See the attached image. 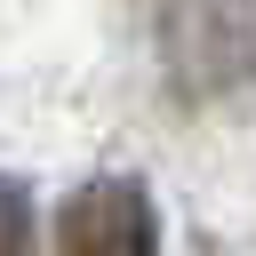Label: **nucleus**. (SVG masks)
I'll return each mask as SVG.
<instances>
[{"label":"nucleus","instance_id":"nucleus-1","mask_svg":"<svg viewBox=\"0 0 256 256\" xmlns=\"http://www.w3.org/2000/svg\"><path fill=\"white\" fill-rule=\"evenodd\" d=\"M56 256H160V208L136 176H88L56 208Z\"/></svg>","mask_w":256,"mask_h":256},{"label":"nucleus","instance_id":"nucleus-2","mask_svg":"<svg viewBox=\"0 0 256 256\" xmlns=\"http://www.w3.org/2000/svg\"><path fill=\"white\" fill-rule=\"evenodd\" d=\"M40 248V216H32V192L16 176H0V256H32Z\"/></svg>","mask_w":256,"mask_h":256}]
</instances>
